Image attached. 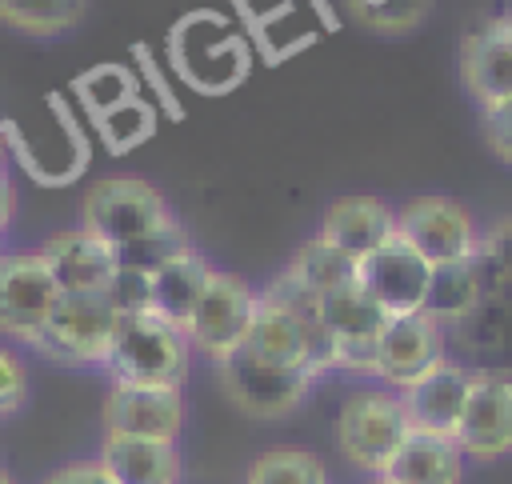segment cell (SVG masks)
<instances>
[{
	"label": "cell",
	"mask_w": 512,
	"mask_h": 484,
	"mask_svg": "<svg viewBox=\"0 0 512 484\" xmlns=\"http://www.w3.org/2000/svg\"><path fill=\"white\" fill-rule=\"evenodd\" d=\"M192 364V344L184 328L152 316V312H120L104 372L112 384H152V388H184Z\"/></svg>",
	"instance_id": "1"
},
{
	"label": "cell",
	"mask_w": 512,
	"mask_h": 484,
	"mask_svg": "<svg viewBox=\"0 0 512 484\" xmlns=\"http://www.w3.org/2000/svg\"><path fill=\"white\" fill-rule=\"evenodd\" d=\"M168 56H172V68L180 72V80L208 96L232 92L252 68L248 44L216 12L184 16L168 36Z\"/></svg>",
	"instance_id": "2"
},
{
	"label": "cell",
	"mask_w": 512,
	"mask_h": 484,
	"mask_svg": "<svg viewBox=\"0 0 512 484\" xmlns=\"http://www.w3.org/2000/svg\"><path fill=\"white\" fill-rule=\"evenodd\" d=\"M408 432H412V424H408L404 400L392 388H356L352 396H344V404L336 412L340 456L352 468L372 472V476H384V468L392 464V456L400 452Z\"/></svg>",
	"instance_id": "3"
},
{
	"label": "cell",
	"mask_w": 512,
	"mask_h": 484,
	"mask_svg": "<svg viewBox=\"0 0 512 484\" xmlns=\"http://www.w3.org/2000/svg\"><path fill=\"white\" fill-rule=\"evenodd\" d=\"M172 220H176V212L168 208V200L136 176L96 180L84 192V204H80V224L88 232H96L100 240H108L116 252L156 236Z\"/></svg>",
	"instance_id": "4"
},
{
	"label": "cell",
	"mask_w": 512,
	"mask_h": 484,
	"mask_svg": "<svg viewBox=\"0 0 512 484\" xmlns=\"http://www.w3.org/2000/svg\"><path fill=\"white\" fill-rule=\"evenodd\" d=\"M216 380L224 388V396L252 420H284L288 412H296L312 384L320 380V372L312 368H292V364H272L260 360L252 352H232L228 360L216 364Z\"/></svg>",
	"instance_id": "5"
},
{
	"label": "cell",
	"mask_w": 512,
	"mask_h": 484,
	"mask_svg": "<svg viewBox=\"0 0 512 484\" xmlns=\"http://www.w3.org/2000/svg\"><path fill=\"white\" fill-rule=\"evenodd\" d=\"M120 312L108 296H60L32 352L64 368H104Z\"/></svg>",
	"instance_id": "6"
},
{
	"label": "cell",
	"mask_w": 512,
	"mask_h": 484,
	"mask_svg": "<svg viewBox=\"0 0 512 484\" xmlns=\"http://www.w3.org/2000/svg\"><path fill=\"white\" fill-rule=\"evenodd\" d=\"M256 296L260 292L244 276L216 268L200 304H196V312H192V320L184 324V336H188L192 352H200L212 364L240 352L244 340H248L252 316H256Z\"/></svg>",
	"instance_id": "7"
},
{
	"label": "cell",
	"mask_w": 512,
	"mask_h": 484,
	"mask_svg": "<svg viewBox=\"0 0 512 484\" xmlns=\"http://www.w3.org/2000/svg\"><path fill=\"white\" fill-rule=\"evenodd\" d=\"M316 316H320V324L332 340V368L372 376L376 340L388 324V312L356 280H348V284L316 296Z\"/></svg>",
	"instance_id": "8"
},
{
	"label": "cell",
	"mask_w": 512,
	"mask_h": 484,
	"mask_svg": "<svg viewBox=\"0 0 512 484\" xmlns=\"http://www.w3.org/2000/svg\"><path fill=\"white\" fill-rule=\"evenodd\" d=\"M396 232L432 264H460L480 252L472 212L452 196H412L396 212Z\"/></svg>",
	"instance_id": "9"
},
{
	"label": "cell",
	"mask_w": 512,
	"mask_h": 484,
	"mask_svg": "<svg viewBox=\"0 0 512 484\" xmlns=\"http://www.w3.org/2000/svg\"><path fill=\"white\" fill-rule=\"evenodd\" d=\"M60 296L64 292L52 280V272L36 248L32 252H0V336L36 344V336Z\"/></svg>",
	"instance_id": "10"
},
{
	"label": "cell",
	"mask_w": 512,
	"mask_h": 484,
	"mask_svg": "<svg viewBox=\"0 0 512 484\" xmlns=\"http://www.w3.org/2000/svg\"><path fill=\"white\" fill-rule=\"evenodd\" d=\"M356 284L388 312V316H408L424 312L428 284H432V264L396 232L388 236L376 252L356 260Z\"/></svg>",
	"instance_id": "11"
},
{
	"label": "cell",
	"mask_w": 512,
	"mask_h": 484,
	"mask_svg": "<svg viewBox=\"0 0 512 484\" xmlns=\"http://www.w3.org/2000/svg\"><path fill=\"white\" fill-rule=\"evenodd\" d=\"M444 356V328L428 312H408V316H388L380 340H376V360L372 376L384 380V388L404 392L416 380H424Z\"/></svg>",
	"instance_id": "12"
},
{
	"label": "cell",
	"mask_w": 512,
	"mask_h": 484,
	"mask_svg": "<svg viewBox=\"0 0 512 484\" xmlns=\"http://www.w3.org/2000/svg\"><path fill=\"white\" fill-rule=\"evenodd\" d=\"M36 252L44 256V264L64 296H104L120 272L116 248L108 240H100L96 232H88L84 224L44 236Z\"/></svg>",
	"instance_id": "13"
},
{
	"label": "cell",
	"mask_w": 512,
	"mask_h": 484,
	"mask_svg": "<svg viewBox=\"0 0 512 484\" xmlns=\"http://www.w3.org/2000/svg\"><path fill=\"white\" fill-rule=\"evenodd\" d=\"M104 432L140 440H180L184 432V392L152 384H112L100 408Z\"/></svg>",
	"instance_id": "14"
},
{
	"label": "cell",
	"mask_w": 512,
	"mask_h": 484,
	"mask_svg": "<svg viewBox=\"0 0 512 484\" xmlns=\"http://www.w3.org/2000/svg\"><path fill=\"white\" fill-rule=\"evenodd\" d=\"M456 444L472 460L512 452V380L500 372H472V392L456 428Z\"/></svg>",
	"instance_id": "15"
},
{
	"label": "cell",
	"mask_w": 512,
	"mask_h": 484,
	"mask_svg": "<svg viewBox=\"0 0 512 484\" xmlns=\"http://www.w3.org/2000/svg\"><path fill=\"white\" fill-rule=\"evenodd\" d=\"M468 392H472V368H464L456 360H440L424 380H416L412 388L400 392L412 432H432V436L456 440Z\"/></svg>",
	"instance_id": "16"
},
{
	"label": "cell",
	"mask_w": 512,
	"mask_h": 484,
	"mask_svg": "<svg viewBox=\"0 0 512 484\" xmlns=\"http://www.w3.org/2000/svg\"><path fill=\"white\" fill-rule=\"evenodd\" d=\"M316 236L356 264L396 236V208H388L380 196H340L324 208Z\"/></svg>",
	"instance_id": "17"
},
{
	"label": "cell",
	"mask_w": 512,
	"mask_h": 484,
	"mask_svg": "<svg viewBox=\"0 0 512 484\" xmlns=\"http://www.w3.org/2000/svg\"><path fill=\"white\" fill-rule=\"evenodd\" d=\"M96 460L112 484H180L184 476V460L172 440H140V436L104 432Z\"/></svg>",
	"instance_id": "18"
},
{
	"label": "cell",
	"mask_w": 512,
	"mask_h": 484,
	"mask_svg": "<svg viewBox=\"0 0 512 484\" xmlns=\"http://www.w3.org/2000/svg\"><path fill=\"white\" fill-rule=\"evenodd\" d=\"M460 72L468 92L480 100V108H492L512 96V48L500 36V24L488 20L464 36Z\"/></svg>",
	"instance_id": "19"
},
{
	"label": "cell",
	"mask_w": 512,
	"mask_h": 484,
	"mask_svg": "<svg viewBox=\"0 0 512 484\" xmlns=\"http://www.w3.org/2000/svg\"><path fill=\"white\" fill-rule=\"evenodd\" d=\"M212 272L216 268L200 252H184V256L168 260L164 268H156L148 276V312L168 320V324H176V328H184L192 320Z\"/></svg>",
	"instance_id": "20"
},
{
	"label": "cell",
	"mask_w": 512,
	"mask_h": 484,
	"mask_svg": "<svg viewBox=\"0 0 512 484\" xmlns=\"http://www.w3.org/2000/svg\"><path fill=\"white\" fill-rule=\"evenodd\" d=\"M388 484H460L464 480V452L452 436L408 432L392 464L384 468Z\"/></svg>",
	"instance_id": "21"
},
{
	"label": "cell",
	"mask_w": 512,
	"mask_h": 484,
	"mask_svg": "<svg viewBox=\"0 0 512 484\" xmlns=\"http://www.w3.org/2000/svg\"><path fill=\"white\" fill-rule=\"evenodd\" d=\"M484 292V276H480V256L460 260V264H440L432 268V284H428V300L424 312L432 320H460L468 312H476Z\"/></svg>",
	"instance_id": "22"
},
{
	"label": "cell",
	"mask_w": 512,
	"mask_h": 484,
	"mask_svg": "<svg viewBox=\"0 0 512 484\" xmlns=\"http://www.w3.org/2000/svg\"><path fill=\"white\" fill-rule=\"evenodd\" d=\"M88 0H0V24L36 36V40H52L72 32L84 20Z\"/></svg>",
	"instance_id": "23"
},
{
	"label": "cell",
	"mask_w": 512,
	"mask_h": 484,
	"mask_svg": "<svg viewBox=\"0 0 512 484\" xmlns=\"http://www.w3.org/2000/svg\"><path fill=\"white\" fill-rule=\"evenodd\" d=\"M284 272H288L296 284H304L312 296H324V292H332V288L356 280V264H352L348 256H340L332 244H324L320 236H312V240L292 256V264H288Z\"/></svg>",
	"instance_id": "24"
},
{
	"label": "cell",
	"mask_w": 512,
	"mask_h": 484,
	"mask_svg": "<svg viewBox=\"0 0 512 484\" xmlns=\"http://www.w3.org/2000/svg\"><path fill=\"white\" fill-rule=\"evenodd\" d=\"M244 484H328V468L308 448H268L248 464Z\"/></svg>",
	"instance_id": "25"
},
{
	"label": "cell",
	"mask_w": 512,
	"mask_h": 484,
	"mask_svg": "<svg viewBox=\"0 0 512 484\" xmlns=\"http://www.w3.org/2000/svg\"><path fill=\"white\" fill-rule=\"evenodd\" d=\"M136 88H140V80L120 64H100V68H92V72H84L76 80V96L84 100L92 120H100L104 112L136 100Z\"/></svg>",
	"instance_id": "26"
},
{
	"label": "cell",
	"mask_w": 512,
	"mask_h": 484,
	"mask_svg": "<svg viewBox=\"0 0 512 484\" xmlns=\"http://www.w3.org/2000/svg\"><path fill=\"white\" fill-rule=\"evenodd\" d=\"M184 252H196L192 248V236H188V228L180 224V220H172L168 228H160L156 236H148V240H140V244H128V248H120L116 256H120V264L124 268H136V272H156V268H164L168 260H176V256H184Z\"/></svg>",
	"instance_id": "27"
},
{
	"label": "cell",
	"mask_w": 512,
	"mask_h": 484,
	"mask_svg": "<svg viewBox=\"0 0 512 484\" xmlns=\"http://www.w3.org/2000/svg\"><path fill=\"white\" fill-rule=\"evenodd\" d=\"M28 404V364L16 348L0 344V416H16Z\"/></svg>",
	"instance_id": "28"
},
{
	"label": "cell",
	"mask_w": 512,
	"mask_h": 484,
	"mask_svg": "<svg viewBox=\"0 0 512 484\" xmlns=\"http://www.w3.org/2000/svg\"><path fill=\"white\" fill-rule=\"evenodd\" d=\"M112 300L116 312H148V272H136V268H124L116 272V280L108 284L104 292Z\"/></svg>",
	"instance_id": "29"
},
{
	"label": "cell",
	"mask_w": 512,
	"mask_h": 484,
	"mask_svg": "<svg viewBox=\"0 0 512 484\" xmlns=\"http://www.w3.org/2000/svg\"><path fill=\"white\" fill-rule=\"evenodd\" d=\"M484 140L496 152V160L512 164V96L484 108Z\"/></svg>",
	"instance_id": "30"
},
{
	"label": "cell",
	"mask_w": 512,
	"mask_h": 484,
	"mask_svg": "<svg viewBox=\"0 0 512 484\" xmlns=\"http://www.w3.org/2000/svg\"><path fill=\"white\" fill-rule=\"evenodd\" d=\"M40 484H112V480H108V472L100 468V460L92 456V460H68V464H60V468H52Z\"/></svg>",
	"instance_id": "31"
},
{
	"label": "cell",
	"mask_w": 512,
	"mask_h": 484,
	"mask_svg": "<svg viewBox=\"0 0 512 484\" xmlns=\"http://www.w3.org/2000/svg\"><path fill=\"white\" fill-rule=\"evenodd\" d=\"M12 208H16V192H12V180H8V144H4V132H0V252H4V232L12 224Z\"/></svg>",
	"instance_id": "32"
},
{
	"label": "cell",
	"mask_w": 512,
	"mask_h": 484,
	"mask_svg": "<svg viewBox=\"0 0 512 484\" xmlns=\"http://www.w3.org/2000/svg\"><path fill=\"white\" fill-rule=\"evenodd\" d=\"M496 24H500V36H504V44L512 48V12H504V16H496Z\"/></svg>",
	"instance_id": "33"
},
{
	"label": "cell",
	"mask_w": 512,
	"mask_h": 484,
	"mask_svg": "<svg viewBox=\"0 0 512 484\" xmlns=\"http://www.w3.org/2000/svg\"><path fill=\"white\" fill-rule=\"evenodd\" d=\"M0 484H16V480L8 476V468H4V464H0Z\"/></svg>",
	"instance_id": "34"
},
{
	"label": "cell",
	"mask_w": 512,
	"mask_h": 484,
	"mask_svg": "<svg viewBox=\"0 0 512 484\" xmlns=\"http://www.w3.org/2000/svg\"><path fill=\"white\" fill-rule=\"evenodd\" d=\"M376 484H388V480H380V476H376Z\"/></svg>",
	"instance_id": "35"
}]
</instances>
